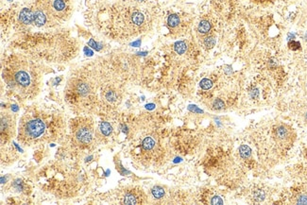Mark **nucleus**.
<instances>
[{
    "label": "nucleus",
    "instance_id": "obj_14",
    "mask_svg": "<svg viewBox=\"0 0 307 205\" xmlns=\"http://www.w3.org/2000/svg\"><path fill=\"white\" fill-rule=\"evenodd\" d=\"M186 48H187V45L183 41H179L175 43L174 45V49L178 54H183L186 51Z\"/></svg>",
    "mask_w": 307,
    "mask_h": 205
},
{
    "label": "nucleus",
    "instance_id": "obj_6",
    "mask_svg": "<svg viewBox=\"0 0 307 205\" xmlns=\"http://www.w3.org/2000/svg\"><path fill=\"white\" fill-rule=\"evenodd\" d=\"M13 128H14V122L11 116L9 115H2L1 118V140L3 142L4 138L5 141H7L9 136L13 135Z\"/></svg>",
    "mask_w": 307,
    "mask_h": 205
},
{
    "label": "nucleus",
    "instance_id": "obj_9",
    "mask_svg": "<svg viewBox=\"0 0 307 205\" xmlns=\"http://www.w3.org/2000/svg\"><path fill=\"white\" fill-rule=\"evenodd\" d=\"M198 30L201 34H207L211 30V23L208 20H202L200 21L198 27Z\"/></svg>",
    "mask_w": 307,
    "mask_h": 205
},
{
    "label": "nucleus",
    "instance_id": "obj_23",
    "mask_svg": "<svg viewBox=\"0 0 307 205\" xmlns=\"http://www.w3.org/2000/svg\"><path fill=\"white\" fill-rule=\"evenodd\" d=\"M89 45H90V46H92L93 48H95L97 50H98V49H99L98 47V44H97V43H95V42L93 39H91V40H90V42H89Z\"/></svg>",
    "mask_w": 307,
    "mask_h": 205
},
{
    "label": "nucleus",
    "instance_id": "obj_12",
    "mask_svg": "<svg viewBox=\"0 0 307 205\" xmlns=\"http://www.w3.org/2000/svg\"><path fill=\"white\" fill-rule=\"evenodd\" d=\"M155 147V141L152 137H146L142 142V147L145 150H151Z\"/></svg>",
    "mask_w": 307,
    "mask_h": 205
},
{
    "label": "nucleus",
    "instance_id": "obj_8",
    "mask_svg": "<svg viewBox=\"0 0 307 205\" xmlns=\"http://www.w3.org/2000/svg\"><path fill=\"white\" fill-rule=\"evenodd\" d=\"M138 199L139 198H137V196L134 193L128 192L123 197L122 203H124V204H138V203L141 202Z\"/></svg>",
    "mask_w": 307,
    "mask_h": 205
},
{
    "label": "nucleus",
    "instance_id": "obj_19",
    "mask_svg": "<svg viewBox=\"0 0 307 205\" xmlns=\"http://www.w3.org/2000/svg\"><path fill=\"white\" fill-rule=\"evenodd\" d=\"M288 46H289V48L292 49V50H297V49H300V43H299V42H296V41H291V42H289Z\"/></svg>",
    "mask_w": 307,
    "mask_h": 205
},
{
    "label": "nucleus",
    "instance_id": "obj_24",
    "mask_svg": "<svg viewBox=\"0 0 307 205\" xmlns=\"http://www.w3.org/2000/svg\"><path fill=\"white\" fill-rule=\"evenodd\" d=\"M189 109L191 110V111H193V112H196V113H202V111H201V110H199V109H198V108H192L191 106H189Z\"/></svg>",
    "mask_w": 307,
    "mask_h": 205
},
{
    "label": "nucleus",
    "instance_id": "obj_18",
    "mask_svg": "<svg viewBox=\"0 0 307 205\" xmlns=\"http://www.w3.org/2000/svg\"><path fill=\"white\" fill-rule=\"evenodd\" d=\"M199 85H200V87L202 88V89L208 90V89H210L211 87L213 86V82H211L210 79H203L200 82Z\"/></svg>",
    "mask_w": 307,
    "mask_h": 205
},
{
    "label": "nucleus",
    "instance_id": "obj_2",
    "mask_svg": "<svg viewBox=\"0 0 307 205\" xmlns=\"http://www.w3.org/2000/svg\"><path fill=\"white\" fill-rule=\"evenodd\" d=\"M110 16V22L106 24L107 31L118 38L136 34L146 22L145 14L134 8H117Z\"/></svg>",
    "mask_w": 307,
    "mask_h": 205
},
{
    "label": "nucleus",
    "instance_id": "obj_17",
    "mask_svg": "<svg viewBox=\"0 0 307 205\" xmlns=\"http://www.w3.org/2000/svg\"><path fill=\"white\" fill-rule=\"evenodd\" d=\"M215 45V39L214 37H206L204 39V45L208 48H212V47Z\"/></svg>",
    "mask_w": 307,
    "mask_h": 205
},
{
    "label": "nucleus",
    "instance_id": "obj_7",
    "mask_svg": "<svg viewBox=\"0 0 307 205\" xmlns=\"http://www.w3.org/2000/svg\"><path fill=\"white\" fill-rule=\"evenodd\" d=\"M19 21L23 25L33 24V12L30 8H24L19 13Z\"/></svg>",
    "mask_w": 307,
    "mask_h": 205
},
{
    "label": "nucleus",
    "instance_id": "obj_4",
    "mask_svg": "<svg viewBox=\"0 0 307 205\" xmlns=\"http://www.w3.org/2000/svg\"><path fill=\"white\" fill-rule=\"evenodd\" d=\"M71 133L73 141L80 147H87L93 141L94 131L92 122L88 119L79 118L72 121Z\"/></svg>",
    "mask_w": 307,
    "mask_h": 205
},
{
    "label": "nucleus",
    "instance_id": "obj_11",
    "mask_svg": "<svg viewBox=\"0 0 307 205\" xmlns=\"http://www.w3.org/2000/svg\"><path fill=\"white\" fill-rule=\"evenodd\" d=\"M99 130H100V131L102 132L103 135L109 136V135H111V133L113 131V128H112V126L110 125L108 122H100V124H99Z\"/></svg>",
    "mask_w": 307,
    "mask_h": 205
},
{
    "label": "nucleus",
    "instance_id": "obj_13",
    "mask_svg": "<svg viewBox=\"0 0 307 205\" xmlns=\"http://www.w3.org/2000/svg\"><path fill=\"white\" fill-rule=\"evenodd\" d=\"M167 25L172 28L178 27L180 25V17L177 14H171L167 18Z\"/></svg>",
    "mask_w": 307,
    "mask_h": 205
},
{
    "label": "nucleus",
    "instance_id": "obj_21",
    "mask_svg": "<svg viewBox=\"0 0 307 205\" xmlns=\"http://www.w3.org/2000/svg\"><path fill=\"white\" fill-rule=\"evenodd\" d=\"M213 106H214L215 109L220 110V109H222L224 107V102L221 100V99H215L214 104H213Z\"/></svg>",
    "mask_w": 307,
    "mask_h": 205
},
{
    "label": "nucleus",
    "instance_id": "obj_20",
    "mask_svg": "<svg viewBox=\"0 0 307 205\" xmlns=\"http://www.w3.org/2000/svg\"><path fill=\"white\" fill-rule=\"evenodd\" d=\"M296 202L298 204H307V196L305 195H300L297 197Z\"/></svg>",
    "mask_w": 307,
    "mask_h": 205
},
{
    "label": "nucleus",
    "instance_id": "obj_22",
    "mask_svg": "<svg viewBox=\"0 0 307 205\" xmlns=\"http://www.w3.org/2000/svg\"><path fill=\"white\" fill-rule=\"evenodd\" d=\"M211 203L214 204V205H217V204H223V201L222 199L220 197H217L215 196L214 198H212V199H211Z\"/></svg>",
    "mask_w": 307,
    "mask_h": 205
},
{
    "label": "nucleus",
    "instance_id": "obj_1",
    "mask_svg": "<svg viewBox=\"0 0 307 205\" xmlns=\"http://www.w3.org/2000/svg\"><path fill=\"white\" fill-rule=\"evenodd\" d=\"M3 76L8 86L24 97L33 96L40 83V75L35 64L23 57L9 60Z\"/></svg>",
    "mask_w": 307,
    "mask_h": 205
},
{
    "label": "nucleus",
    "instance_id": "obj_26",
    "mask_svg": "<svg viewBox=\"0 0 307 205\" xmlns=\"http://www.w3.org/2000/svg\"><path fill=\"white\" fill-rule=\"evenodd\" d=\"M140 45V41H137V42L133 43V44H132V45Z\"/></svg>",
    "mask_w": 307,
    "mask_h": 205
},
{
    "label": "nucleus",
    "instance_id": "obj_15",
    "mask_svg": "<svg viewBox=\"0 0 307 205\" xmlns=\"http://www.w3.org/2000/svg\"><path fill=\"white\" fill-rule=\"evenodd\" d=\"M151 193L155 199H162L165 196V190H164V188H162L160 186L153 187L151 190Z\"/></svg>",
    "mask_w": 307,
    "mask_h": 205
},
{
    "label": "nucleus",
    "instance_id": "obj_5",
    "mask_svg": "<svg viewBox=\"0 0 307 205\" xmlns=\"http://www.w3.org/2000/svg\"><path fill=\"white\" fill-rule=\"evenodd\" d=\"M274 139L280 145H286L292 141L293 133L290 128L285 125H278L273 130Z\"/></svg>",
    "mask_w": 307,
    "mask_h": 205
},
{
    "label": "nucleus",
    "instance_id": "obj_27",
    "mask_svg": "<svg viewBox=\"0 0 307 205\" xmlns=\"http://www.w3.org/2000/svg\"><path fill=\"white\" fill-rule=\"evenodd\" d=\"M136 1H144V0H136Z\"/></svg>",
    "mask_w": 307,
    "mask_h": 205
},
{
    "label": "nucleus",
    "instance_id": "obj_3",
    "mask_svg": "<svg viewBox=\"0 0 307 205\" xmlns=\"http://www.w3.org/2000/svg\"><path fill=\"white\" fill-rule=\"evenodd\" d=\"M46 130V125L44 119L36 114H30L20 122L18 140L25 145L33 144L44 135Z\"/></svg>",
    "mask_w": 307,
    "mask_h": 205
},
{
    "label": "nucleus",
    "instance_id": "obj_10",
    "mask_svg": "<svg viewBox=\"0 0 307 205\" xmlns=\"http://www.w3.org/2000/svg\"><path fill=\"white\" fill-rule=\"evenodd\" d=\"M239 154L243 159H248L251 156V149L247 145H241L239 147Z\"/></svg>",
    "mask_w": 307,
    "mask_h": 205
},
{
    "label": "nucleus",
    "instance_id": "obj_16",
    "mask_svg": "<svg viewBox=\"0 0 307 205\" xmlns=\"http://www.w3.org/2000/svg\"><path fill=\"white\" fill-rule=\"evenodd\" d=\"M265 198H266V194L263 190H256V191L253 193V199H255L256 201L261 202L265 199Z\"/></svg>",
    "mask_w": 307,
    "mask_h": 205
},
{
    "label": "nucleus",
    "instance_id": "obj_25",
    "mask_svg": "<svg viewBox=\"0 0 307 205\" xmlns=\"http://www.w3.org/2000/svg\"><path fill=\"white\" fill-rule=\"evenodd\" d=\"M146 107H147V109H148V110H152V109H154L155 105H154V104H147Z\"/></svg>",
    "mask_w": 307,
    "mask_h": 205
}]
</instances>
